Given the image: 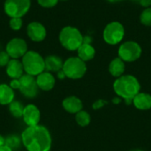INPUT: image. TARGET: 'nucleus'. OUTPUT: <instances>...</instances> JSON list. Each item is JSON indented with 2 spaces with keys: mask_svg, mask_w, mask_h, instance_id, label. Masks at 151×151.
Masks as SVG:
<instances>
[{
  "mask_svg": "<svg viewBox=\"0 0 151 151\" xmlns=\"http://www.w3.org/2000/svg\"><path fill=\"white\" fill-rule=\"evenodd\" d=\"M19 90L27 98H34L38 94V86L36 84V80L34 76L29 74H23L19 79Z\"/></svg>",
  "mask_w": 151,
  "mask_h": 151,
  "instance_id": "obj_9",
  "label": "nucleus"
},
{
  "mask_svg": "<svg viewBox=\"0 0 151 151\" xmlns=\"http://www.w3.org/2000/svg\"><path fill=\"white\" fill-rule=\"evenodd\" d=\"M75 120H76V122H77V124L79 126H81V127H87V126L89 125L91 118H90L89 113H88L87 111L81 110V111L76 113Z\"/></svg>",
  "mask_w": 151,
  "mask_h": 151,
  "instance_id": "obj_23",
  "label": "nucleus"
},
{
  "mask_svg": "<svg viewBox=\"0 0 151 151\" xmlns=\"http://www.w3.org/2000/svg\"><path fill=\"white\" fill-rule=\"evenodd\" d=\"M139 3H140L143 7H146V8L150 7L151 5V0H140Z\"/></svg>",
  "mask_w": 151,
  "mask_h": 151,
  "instance_id": "obj_29",
  "label": "nucleus"
},
{
  "mask_svg": "<svg viewBox=\"0 0 151 151\" xmlns=\"http://www.w3.org/2000/svg\"><path fill=\"white\" fill-rule=\"evenodd\" d=\"M21 62L25 73L34 77L45 71L44 58L36 51L27 50V52L22 57Z\"/></svg>",
  "mask_w": 151,
  "mask_h": 151,
  "instance_id": "obj_4",
  "label": "nucleus"
},
{
  "mask_svg": "<svg viewBox=\"0 0 151 151\" xmlns=\"http://www.w3.org/2000/svg\"><path fill=\"white\" fill-rule=\"evenodd\" d=\"M4 142H5V138L0 134V148L4 145Z\"/></svg>",
  "mask_w": 151,
  "mask_h": 151,
  "instance_id": "obj_31",
  "label": "nucleus"
},
{
  "mask_svg": "<svg viewBox=\"0 0 151 151\" xmlns=\"http://www.w3.org/2000/svg\"><path fill=\"white\" fill-rule=\"evenodd\" d=\"M35 80H36V84L38 86V88L43 91L51 90L56 84L55 77L53 76L51 73L47 72V71H44L39 75H37Z\"/></svg>",
  "mask_w": 151,
  "mask_h": 151,
  "instance_id": "obj_13",
  "label": "nucleus"
},
{
  "mask_svg": "<svg viewBox=\"0 0 151 151\" xmlns=\"http://www.w3.org/2000/svg\"><path fill=\"white\" fill-rule=\"evenodd\" d=\"M10 60H11V58L5 50L0 51V67L6 66Z\"/></svg>",
  "mask_w": 151,
  "mask_h": 151,
  "instance_id": "obj_27",
  "label": "nucleus"
},
{
  "mask_svg": "<svg viewBox=\"0 0 151 151\" xmlns=\"http://www.w3.org/2000/svg\"><path fill=\"white\" fill-rule=\"evenodd\" d=\"M142 55L141 46L134 41H127L122 43L119 49V58L124 62H134Z\"/></svg>",
  "mask_w": 151,
  "mask_h": 151,
  "instance_id": "obj_8",
  "label": "nucleus"
},
{
  "mask_svg": "<svg viewBox=\"0 0 151 151\" xmlns=\"http://www.w3.org/2000/svg\"><path fill=\"white\" fill-rule=\"evenodd\" d=\"M113 89L119 97L123 98L127 104H130L134 96L140 93L141 85L134 76L127 74L117 78L113 83Z\"/></svg>",
  "mask_w": 151,
  "mask_h": 151,
  "instance_id": "obj_2",
  "label": "nucleus"
},
{
  "mask_svg": "<svg viewBox=\"0 0 151 151\" xmlns=\"http://www.w3.org/2000/svg\"><path fill=\"white\" fill-rule=\"evenodd\" d=\"M109 72L112 76H114L116 78H119V77L124 75L123 73L125 72V62L120 58H114L110 63Z\"/></svg>",
  "mask_w": 151,
  "mask_h": 151,
  "instance_id": "obj_20",
  "label": "nucleus"
},
{
  "mask_svg": "<svg viewBox=\"0 0 151 151\" xmlns=\"http://www.w3.org/2000/svg\"><path fill=\"white\" fill-rule=\"evenodd\" d=\"M133 104L141 111L150 110L151 109V95L147 93H139L133 99Z\"/></svg>",
  "mask_w": 151,
  "mask_h": 151,
  "instance_id": "obj_17",
  "label": "nucleus"
},
{
  "mask_svg": "<svg viewBox=\"0 0 151 151\" xmlns=\"http://www.w3.org/2000/svg\"><path fill=\"white\" fill-rule=\"evenodd\" d=\"M21 141L27 151H50L52 145L50 133L40 125L27 127L21 134Z\"/></svg>",
  "mask_w": 151,
  "mask_h": 151,
  "instance_id": "obj_1",
  "label": "nucleus"
},
{
  "mask_svg": "<svg viewBox=\"0 0 151 151\" xmlns=\"http://www.w3.org/2000/svg\"><path fill=\"white\" fill-rule=\"evenodd\" d=\"M59 1H63V2H65V1H68V0H59Z\"/></svg>",
  "mask_w": 151,
  "mask_h": 151,
  "instance_id": "obj_36",
  "label": "nucleus"
},
{
  "mask_svg": "<svg viewBox=\"0 0 151 151\" xmlns=\"http://www.w3.org/2000/svg\"><path fill=\"white\" fill-rule=\"evenodd\" d=\"M134 1H140V0H134Z\"/></svg>",
  "mask_w": 151,
  "mask_h": 151,
  "instance_id": "obj_37",
  "label": "nucleus"
},
{
  "mask_svg": "<svg viewBox=\"0 0 151 151\" xmlns=\"http://www.w3.org/2000/svg\"><path fill=\"white\" fill-rule=\"evenodd\" d=\"M58 38L61 45L70 51L77 50L83 43V35L81 31L77 27L71 26L63 27L59 33Z\"/></svg>",
  "mask_w": 151,
  "mask_h": 151,
  "instance_id": "obj_3",
  "label": "nucleus"
},
{
  "mask_svg": "<svg viewBox=\"0 0 151 151\" xmlns=\"http://www.w3.org/2000/svg\"><path fill=\"white\" fill-rule=\"evenodd\" d=\"M103 35L106 43L116 45L123 40L125 36V28L120 22L112 21L104 27Z\"/></svg>",
  "mask_w": 151,
  "mask_h": 151,
  "instance_id": "obj_7",
  "label": "nucleus"
},
{
  "mask_svg": "<svg viewBox=\"0 0 151 151\" xmlns=\"http://www.w3.org/2000/svg\"><path fill=\"white\" fill-rule=\"evenodd\" d=\"M111 3H116V2H119V1H121V0H107Z\"/></svg>",
  "mask_w": 151,
  "mask_h": 151,
  "instance_id": "obj_34",
  "label": "nucleus"
},
{
  "mask_svg": "<svg viewBox=\"0 0 151 151\" xmlns=\"http://www.w3.org/2000/svg\"><path fill=\"white\" fill-rule=\"evenodd\" d=\"M57 73H58V79L63 80V79L65 78V73L63 72V70H60V71L58 72Z\"/></svg>",
  "mask_w": 151,
  "mask_h": 151,
  "instance_id": "obj_30",
  "label": "nucleus"
},
{
  "mask_svg": "<svg viewBox=\"0 0 151 151\" xmlns=\"http://www.w3.org/2000/svg\"><path fill=\"white\" fill-rule=\"evenodd\" d=\"M59 0H37L40 6L43 8H52L57 5Z\"/></svg>",
  "mask_w": 151,
  "mask_h": 151,
  "instance_id": "obj_26",
  "label": "nucleus"
},
{
  "mask_svg": "<svg viewBox=\"0 0 151 151\" xmlns=\"http://www.w3.org/2000/svg\"><path fill=\"white\" fill-rule=\"evenodd\" d=\"M0 151H13V150H11L9 147H7V146L4 145L3 147H1V148H0Z\"/></svg>",
  "mask_w": 151,
  "mask_h": 151,
  "instance_id": "obj_32",
  "label": "nucleus"
},
{
  "mask_svg": "<svg viewBox=\"0 0 151 151\" xmlns=\"http://www.w3.org/2000/svg\"><path fill=\"white\" fill-rule=\"evenodd\" d=\"M22 119L27 127H35L39 125L41 119V112L35 104H27L24 108Z\"/></svg>",
  "mask_w": 151,
  "mask_h": 151,
  "instance_id": "obj_12",
  "label": "nucleus"
},
{
  "mask_svg": "<svg viewBox=\"0 0 151 151\" xmlns=\"http://www.w3.org/2000/svg\"><path fill=\"white\" fill-rule=\"evenodd\" d=\"M14 90L7 84H0V104L9 105L14 101Z\"/></svg>",
  "mask_w": 151,
  "mask_h": 151,
  "instance_id": "obj_18",
  "label": "nucleus"
},
{
  "mask_svg": "<svg viewBox=\"0 0 151 151\" xmlns=\"http://www.w3.org/2000/svg\"><path fill=\"white\" fill-rule=\"evenodd\" d=\"M120 101H121L120 97H119V98H114V99H113V103H114V104H119Z\"/></svg>",
  "mask_w": 151,
  "mask_h": 151,
  "instance_id": "obj_33",
  "label": "nucleus"
},
{
  "mask_svg": "<svg viewBox=\"0 0 151 151\" xmlns=\"http://www.w3.org/2000/svg\"><path fill=\"white\" fill-rule=\"evenodd\" d=\"M63 108L69 113L76 114L82 110V102L77 96H68L63 100Z\"/></svg>",
  "mask_w": 151,
  "mask_h": 151,
  "instance_id": "obj_15",
  "label": "nucleus"
},
{
  "mask_svg": "<svg viewBox=\"0 0 151 151\" xmlns=\"http://www.w3.org/2000/svg\"><path fill=\"white\" fill-rule=\"evenodd\" d=\"M106 104H107V102H106L105 100H97L96 102H95V103H94V104H93V108H94L95 110H98V109H100V108L104 107Z\"/></svg>",
  "mask_w": 151,
  "mask_h": 151,
  "instance_id": "obj_28",
  "label": "nucleus"
},
{
  "mask_svg": "<svg viewBox=\"0 0 151 151\" xmlns=\"http://www.w3.org/2000/svg\"><path fill=\"white\" fill-rule=\"evenodd\" d=\"M27 36L33 42H42L47 35V31L45 27L37 21L30 22L27 27Z\"/></svg>",
  "mask_w": 151,
  "mask_h": 151,
  "instance_id": "obj_11",
  "label": "nucleus"
},
{
  "mask_svg": "<svg viewBox=\"0 0 151 151\" xmlns=\"http://www.w3.org/2000/svg\"><path fill=\"white\" fill-rule=\"evenodd\" d=\"M45 62V71L50 73H58L63 68L64 62L61 59V58L56 56V55H50L48 56L46 58H44Z\"/></svg>",
  "mask_w": 151,
  "mask_h": 151,
  "instance_id": "obj_16",
  "label": "nucleus"
},
{
  "mask_svg": "<svg viewBox=\"0 0 151 151\" xmlns=\"http://www.w3.org/2000/svg\"><path fill=\"white\" fill-rule=\"evenodd\" d=\"M4 145L9 147L12 150H18L21 145H22V141H21V136L16 135V134H11L8 135L5 138V142Z\"/></svg>",
  "mask_w": 151,
  "mask_h": 151,
  "instance_id": "obj_22",
  "label": "nucleus"
},
{
  "mask_svg": "<svg viewBox=\"0 0 151 151\" xmlns=\"http://www.w3.org/2000/svg\"><path fill=\"white\" fill-rule=\"evenodd\" d=\"M131 151H142V150H133Z\"/></svg>",
  "mask_w": 151,
  "mask_h": 151,
  "instance_id": "obj_35",
  "label": "nucleus"
},
{
  "mask_svg": "<svg viewBox=\"0 0 151 151\" xmlns=\"http://www.w3.org/2000/svg\"><path fill=\"white\" fill-rule=\"evenodd\" d=\"M31 7V0H5L4 10L10 18H22Z\"/></svg>",
  "mask_w": 151,
  "mask_h": 151,
  "instance_id": "obj_6",
  "label": "nucleus"
},
{
  "mask_svg": "<svg viewBox=\"0 0 151 151\" xmlns=\"http://www.w3.org/2000/svg\"><path fill=\"white\" fill-rule=\"evenodd\" d=\"M24 108H25V106H23V104L19 101H12L9 104V111H10L11 115L16 119L22 118Z\"/></svg>",
  "mask_w": 151,
  "mask_h": 151,
  "instance_id": "obj_21",
  "label": "nucleus"
},
{
  "mask_svg": "<svg viewBox=\"0 0 151 151\" xmlns=\"http://www.w3.org/2000/svg\"><path fill=\"white\" fill-rule=\"evenodd\" d=\"M140 19L143 25L148 27L151 26V7H148L143 10V12L141 14Z\"/></svg>",
  "mask_w": 151,
  "mask_h": 151,
  "instance_id": "obj_24",
  "label": "nucleus"
},
{
  "mask_svg": "<svg viewBox=\"0 0 151 151\" xmlns=\"http://www.w3.org/2000/svg\"><path fill=\"white\" fill-rule=\"evenodd\" d=\"M23 25V20L21 18H11L9 21V26L12 30L19 31L21 29Z\"/></svg>",
  "mask_w": 151,
  "mask_h": 151,
  "instance_id": "obj_25",
  "label": "nucleus"
},
{
  "mask_svg": "<svg viewBox=\"0 0 151 151\" xmlns=\"http://www.w3.org/2000/svg\"><path fill=\"white\" fill-rule=\"evenodd\" d=\"M63 72L65 77L73 80L82 78L87 72L86 63L78 57H72L67 58L63 65Z\"/></svg>",
  "mask_w": 151,
  "mask_h": 151,
  "instance_id": "obj_5",
  "label": "nucleus"
},
{
  "mask_svg": "<svg viewBox=\"0 0 151 151\" xmlns=\"http://www.w3.org/2000/svg\"><path fill=\"white\" fill-rule=\"evenodd\" d=\"M24 68L22 62L19 59L11 58L6 65V73L12 79H19L24 74Z\"/></svg>",
  "mask_w": 151,
  "mask_h": 151,
  "instance_id": "obj_14",
  "label": "nucleus"
},
{
  "mask_svg": "<svg viewBox=\"0 0 151 151\" xmlns=\"http://www.w3.org/2000/svg\"><path fill=\"white\" fill-rule=\"evenodd\" d=\"M5 51L8 53L11 58H22V57L27 52V43L22 38H12L7 42Z\"/></svg>",
  "mask_w": 151,
  "mask_h": 151,
  "instance_id": "obj_10",
  "label": "nucleus"
},
{
  "mask_svg": "<svg viewBox=\"0 0 151 151\" xmlns=\"http://www.w3.org/2000/svg\"><path fill=\"white\" fill-rule=\"evenodd\" d=\"M77 52L78 58L84 62L93 59L96 55V50L90 43H82L77 50Z\"/></svg>",
  "mask_w": 151,
  "mask_h": 151,
  "instance_id": "obj_19",
  "label": "nucleus"
}]
</instances>
